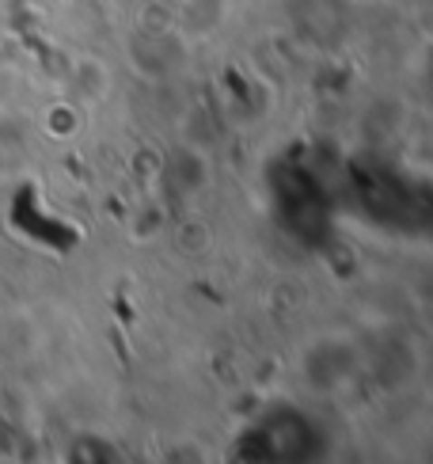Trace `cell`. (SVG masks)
<instances>
[{
  "instance_id": "6da1fadb",
  "label": "cell",
  "mask_w": 433,
  "mask_h": 464,
  "mask_svg": "<svg viewBox=\"0 0 433 464\" xmlns=\"http://www.w3.org/2000/svg\"><path fill=\"white\" fill-rule=\"evenodd\" d=\"M156 464H209V457H206L202 441L179 438V441H171V446H164V453L156 457Z\"/></svg>"
}]
</instances>
